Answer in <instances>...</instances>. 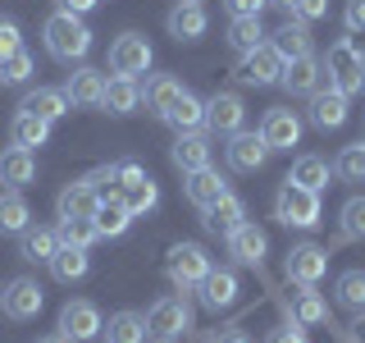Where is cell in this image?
Listing matches in <instances>:
<instances>
[{
	"label": "cell",
	"mask_w": 365,
	"mask_h": 343,
	"mask_svg": "<svg viewBox=\"0 0 365 343\" xmlns=\"http://www.w3.org/2000/svg\"><path fill=\"white\" fill-rule=\"evenodd\" d=\"M269 46L283 55V60H297V55H311V23H302V19H288V23H279V32L269 37Z\"/></svg>",
	"instance_id": "cell-29"
},
{
	"label": "cell",
	"mask_w": 365,
	"mask_h": 343,
	"mask_svg": "<svg viewBox=\"0 0 365 343\" xmlns=\"http://www.w3.org/2000/svg\"><path fill=\"white\" fill-rule=\"evenodd\" d=\"M165 28H169V37H174V41H201L205 28H210V14H205L201 0H178V5L169 9Z\"/></svg>",
	"instance_id": "cell-19"
},
{
	"label": "cell",
	"mask_w": 365,
	"mask_h": 343,
	"mask_svg": "<svg viewBox=\"0 0 365 343\" xmlns=\"http://www.w3.org/2000/svg\"><path fill=\"white\" fill-rule=\"evenodd\" d=\"M41 41H46V55L60 64H83L87 51H91V28L78 14H64V9H55L51 19H46L41 28Z\"/></svg>",
	"instance_id": "cell-1"
},
{
	"label": "cell",
	"mask_w": 365,
	"mask_h": 343,
	"mask_svg": "<svg viewBox=\"0 0 365 343\" xmlns=\"http://www.w3.org/2000/svg\"><path fill=\"white\" fill-rule=\"evenodd\" d=\"M182 91V83L174 74H151L146 78V91H142V101H146V110L155 114V119H165V110L174 106V96Z\"/></svg>",
	"instance_id": "cell-35"
},
{
	"label": "cell",
	"mask_w": 365,
	"mask_h": 343,
	"mask_svg": "<svg viewBox=\"0 0 365 343\" xmlns=\"http://www.w3.org/2000/svg\"><path fill=\"white\" fill-rule=\"evenodd\" d=\"M169 160L182 169V174H192V169H205L210 165V133L197 129V133H178L174 146H169Z\"/></svg>",
	"instance_id": "cell-22"
},
{
	"label": "cell",
	"mask_w": 365,
	"mask_h": 343,
	"mask_svg": "<svg viewBox=\"0 0 365 343\" xmlns=\"http://www.w3.org/2000/svg\"><path fill=\"white\" fill-rule=\"evenodd\" d=\"M279 87L288 91V96H315V91L324 87V64H319L315 55H297V60L283 64Z\"/></svg>",
	"instance_id": "cell-18"
},
{
	"label": "cell",
	"mask_w": 365,
	"mask_h": 343,
	"mask_svg": "<svg viewBox=\"0 0 365 343\" xmlns=\"http://www.w3.org/2000/svg\"><path fill=\"white\" fill-rule=\"evenodd\" d=\"M224 41L233 55H251L256 46H265V28H260V19H228Z\"/></svg>",
	"instance_id": "cell-36"
},
{
	"label": "cell",
	"mask_w": 365,
	"mask_h": 343,
	"mask_svg": "<svg viewBox=\"0 0 365 343\" xmlns=\"http://www.w3.org/2000/svg\"><path fill=\"white\" fill-rule=\"evenodd\" d=\"M151 60H155V51L142 32H123V37H114V46H110V69L119 78H142L146 69H151Z\"/></svg>",
	"instance_id": "cell-7"
},
{
	"label": "cell",
	"mask_w": 365,
	"mask_h": 343,
	"mask_svg": "<svg viewBox=\"0 0 365 343\" xmlns=\"http://www.w3.org/2000/svg\"><path fill=\"white\" fill-rule=\"evenodd\" d=\"M265 343H306V334H302V325H297V320H283L279 329H269Z\"/></svg>",
	"instance_id": "cell-49"
},
{
	"label": "cell",
	"mask_w": 365,
	"mask_h": 343,
	"mask_svg": "<svg viewBox=\"0 0 365 343\" xmlns=\"http://www.w3.org/2000/svg\"><path fill=\"white\" fill-rule=\"evenodd\" d=\"M334 297L347 312H365V270H342L334 284Z\"/></svg>",
	"instance_id": "cell-41"
},
{
	"label": "cell",
	"mask_w": 365,
	"mask_h": 343,
	"mask_svg": "<svg viewBox=\"0 0 365 343\" xmlns=\"http://www.w3.org/2000/svg\"><path fill=\"white\" fill-rule=\"evenodd\" d=\"M101 202H106V197H101V188L83 174V179L64 183V192H60V202H55V211H60V220H91Z\"/></svg>",
	"instance_id": "cell-16"
},
{
	"label": "cell",
	"mask_w": 365,
	"mask_h": 343,
	"mask_svg": "<svg viewBox=\"0 0 365 343\" xmlns=\"http://www.w3.org/2000/svg\"><path fill=\"white\" fill-rule=\"evenodd\" d=\"M87 270H91V257H87V247H64L51 257V274L60 284H78V279H87Z\"/></svg>",
	"instance_id": "cell-34"
},
{
	"label": "cell",
	"mask_w": 365,
	"mask_h": 343,
	"mask_svg": "<svg viewBox=\"0 0 365 343\" xmlns=\"http://www.w3.org/2000/svg\"><path fill=\"white\" fill-rule=\"evenodd\" d=\"M32 179H37V156H32L28 146H5V151H0V183L23 192Z\"/></svg>",
	"instance_id": "cell-26"
},
{
	"label": "cell",
	"mask_w": 365,
	"mask_h": 343,
	"mask_svg": "<svg viewBox=\"0 0 365 343\" xmlns=\"http://www.w3.org/2000/svg\"><path fill=\"white\" fill-rule=\"evenodd\" d=\"M23 46V28L9 14H0V60H5V55H14Z\"/></svg>",
	"instance_id": "cell-45"
},
{
	"label": "cell",
	"mask_w": 365,
	"mask_h": 343,
	"mask_svg": "<svg viewBox=\"0 0 365 343\" xmlns=\"http://www.w3.org/2000/svg\"><path fill=\"white\" fill-rule=\"evenodd\" d=\"M283 55L274 51V46H256L251 55H237V64H233V74H237V83H247V87H274L283 78Z\"/></svg>",
	"instance_id": "cell-6"
},
{
	"label": "cell",
	"mask_w": 365,
	"mask_h": 343,
	"mask_svg": "<svg viewBox=\"0 0 365 343\" xmlns=\"http://www.w3.org/2000/svg\"><path fill=\"white\" fill-rule=\"evenodd\" d=\"M55 9H64V14H91V9H96V0H55Z\"/></svg>",
	"instance_id": "cell-52"
},
{
	"label": "cell",
	"mask_w": 365,
	"mask_h": 343,
	"mask_svg": "<svg viewBox=\"0 0 365 343\" xmlns=\"http://www.w3.org/2000/svg\"><path fill=\"white\" fill-rule=\"evenodd\" d=\"M0 293H5V289H0Z\"/></svg>",
	"instance_id": "cell-57"
},
{
	"label": "cell",
	"mask_w": 365,
	"mask_h": 343,
	"mask_svg": "<svg viewBox=\"0 0 365 343\" xmlns=\"http://www.w3.org/2000/svg\"><path fill=\"white\" fill-rule=\"evenodd\" d=\"M37 343H68L64 334H46V339H37Z\"/></svg>",
	"instance_id": "cell-56"
},
{
	"label": "cell",
	"mask_w": 365,
	"mask_h": 343,
	"mask_svg": "<svg viewBox=\"0 0 365 343\" xmlns=\"http://www.w3.org/2000/svg\"><path fill=\"white\" fill-rule=\"evenodd\" d=\"M91 224H96L101 238H123V234H128V224H133V211L119 197H106V202L96 206V215H91Z\"/></svg>",
	"instance_id": "cell-30"
},
{
	"label": "cell",
	"mask_w": 365,
	"mask_h": 343,
	"mask_svg": "<svg viewBox=\"0 0 365 343\" xmlns=\"http://www.w3.org/2000/svg\"><path fill=\"white\" fill-rule=\"evenodd\" d=\"M119 202L133 211V220L137 215H151L155 206H160V183L146 174V179H137V183H128V188H119Z\"/></svg>",
	"instance_id": "cell-38"
},
{
	"label": "cell",
	"mask_w": 365,
	"mask_h": 343,
	"mask_svg": "<svg viewBox=\"0 0 365 343\" xmlns=\"http://www.w3.org/2000/svg\"><path fill=\"white\" fill-rule=\"evenodd\" d=\"M265 5H269V0H224V9L233 19H260V14H265Z\"/></svg>",
	"instance_id": "cell-48"
},
{
	"label": "cell",
	"mask_w": 365,
	"mask_h": 343,
	"mask_svg": "<svg viewBox=\"0 0 365 343\" xmlns=\"http://www.w3.org/2000/svg\"><path fill=\"white\" fill-rule=\"evenodd\" d=\"M9 142H14V146H28V151H32V146H46V142H51V124H46V119H37V114H14V124H9Z\"/></svg>",
	"instance_id": "cell-39"
},
{
	"label": "cell",
	"mask_w": 365,
	"mask_h": 343,
	"mask_svg": "<svg viewBox=\"0 0 365 343\" xmlns=\"http://www.w3.org/2000/svg\"><path fill=\"white\" fill-rule=\"evenodd\" d=\"M101 329H106V320H101L96 302H87V297H73V302L60 307V334H64L68 343H87V339H96Z\"/></svg>",
	"instance_id": "cell-10"
},
{
	"label": "cell",
	"mask_w": 365,
	"mask_h": 343,
	"mask_svg": "<svg viewBox=\"0 0 365 343\" xmlns=\"http://www.w3.org/2000/svg\"><path fill=\"white\" fill-rule=\"evenodd\" d=\"M361 55H365V51H361Z\"/></svg>",
	"instance_id": "cell-59"
},
{
	"label": "cell",
	"mask_w": 365,
	"mask_h": 343,
	"mask_svg": "<svg viewBox=\"0 0 365 343\" xmlns=\"http://www.w3.org/2000/svg\"><path fill=\"white\" fill-rule=\"evenodd\" d=\"M260 137H265L269 151H292V146L302 142V114H297L292 106L265 110V119H260Z\"/></svg>",
	"instance_id": "cell-12"
},
{
	"label": "cell",
	"mask_w": 365,
	"mask_h": 343,
	"mask_svg": "<svg viewBox=\"0 0 365 343\" xmlns=\"http://www.w3.org/2000/svg\"><path fill=\"white\" fill-rule=\"evenodd\" d=\"M288 179L302 183V188H311V192H324L329 179H334V165H329L324 156H297L292 169H288Z\"/></svg>",
	"instance_id": "cell-31"
},
{
	"label": "cell",
	"mask_w": 365,
	"mask_h": 343,
	"mask_svg": "<svg viewBox=\"0 0 365 343\" xmlns=\"http://www.w3.org/2000/svg\"><path fill=\"white\" fill-rule=\"evenodd\" d=\"M334 174H338L342 183H365V146H361V142H351V146H342V151H338Z\"/></svg>",
	"instance_id": "cell-43"
},
{
	"label": "cell",
	"mask_w": 365,
	"mask_h": 343,
	"mask_svg": "<svg viewBox=\"0 0 365 343\" xmlns=\"http://www.w3.org/2000/svg\"><path fill=\"white\" fill-rule=\"evenodd\" d=\"M137 106H142V87H137V78H119V74H114L110 83H106V101H101V110L133 114Z\"/></svg>",
	"instance_id": "cell-32"
},
{
	"label": "cell",
	"mask_w": 365,
	"mask_h": 343,
	"mask_svg": "<svg viewBox=\"0 0 365 343\" xmlns=\"http://www.w3.org/2000/svg\"><path fill=\"white\" fill-rule=\"evenodd\" d=\"M55 229H60V243H64V247H91V243L101 238L91 220H60Z\"/></svg>",
	"instance_id": "cell-44"
},
{
	"label": "cell",
	"mask_w": 365,
	"mask_h": 343,
	"mask_svg": "<svg viewBox=\"0 0 365 343\" xmlns=\"http://www.w3.org/2000/svg\"><path fill=\"white\" fill-rule=\"evenodd\" d=\"M361 238H365V192L347 197L338 211V243H361Z\"/></svg>",
	"instance_id": "cell-40"
},
{
	"label": "cell",
	"mask_w": 365,
	"mask_h": 343,
	"mask_svg": "<svg viewBox=\"0 0 365 343\" xmlns=\"http://www.w3.org/2000/svg\"><path fill=\"white\" fill-rule=\"evenodd\" d=\"M60 252V229H46V224H28L19 234V257L32 261V266H51V257Z\"/></svg>",
	"instance_id": "cell-23"
},
{
	"label": "cell",
	"mask_w": 365,
	"mask_h": 343,
	"mask_svg": "<svg viewBox=\"0 0 365 343\" xmlns=\"http://www.w3.org/2000/svg\"><path fill=\"white\" fill-rule=\"evenodd\" d=\"M324 270H329V247H319V243H297V247H288V257H283L288 284H319Z\"/></svg>",
	"instance_id": "cell-9"
},
{
	"label": "cell",
	"mask_w": 365,
	"mask_h": 343,
	"mask_svg": "<svg viewBox=\"0 0 365 343\" xmlns=\"http://www.w3.org/2000/svg\"><path fill=\"white\" fill-rule=\"evenodd\" d=\"M342 23H347V32H365V0H347Z\"/></svg>",
	"instance_id": "cell-50"
},
{
	"label": "cell",
	"mask_w": 365,
	"mask_h": 343,
	"mask_svg": "<svg viewBox=\"0 0 365 343\" xmlns=\"http://www.w3.org/2000/svg\"><path fill=\"white\" fill-rule=\"evenodd\" d=\"M32 69H37V64H32L28 46H19L14 55H5V60H0V83H5V87H23L32 78Z\"/></svg>",
	"instance_id": "cell-42"
},
{
	"label": "cell",
	"mask_w": 365,
	"mask_h": 343,
	"mask_svg": "<svg viewBox=\"0 0 365 343\" xmlns=\"http://www.w3.org/2000/svg\"><path fill=\"white\" fill-rule=\"evenodd\" d=\"M192 329V307H187V293H165L151 302L146 312V334L155 343H174Z\"/></svg>",
	"instance_id": "cell-4"
},
{
	"label": "cell",
	"mask_w": 365,
	"mask_h": 343,
	"mask_svg": "<svg viewBox=\"0 0 365 343\" xmlns=\"http://www.w3.org/2000/svg\"><path fill=\"white\" fill-rule=\"evenodd\" d=\"M274 220L279 224H288V229H319L324 224V211H319V192L311 188H302V183H292V179H283V188L274 192Z\"/></svg>",
	"instance_id": "cell-3"
},
{
	"label": "cell",
	"mask_w": 365,
	"mask_h": 343,
	"mask_svg": "<svg viewBox=\"0 0 365 343\" xmlns=\"http://www.w3.org/2000/svg\"><path fill=\"white\" fill-rule=\"evenodd\" d=\"M205 229H210V234H233V229L237 224H242L247 220V206H242V197H233V192H224V197L220 202H215V206H205Z\"/></svg>",
	"instance_id": "cell-28"
},
{
	"label": "cell",
	"mask_w": 365,
	"mask_h": 343,
	"mask_svg": "<svg viewBox=\"0 0 365 343\" xmlns=\"http://www.w3.org/2000/svg\"><path fill=\"white\" fill-rule=\"evenodd\" d=\"M165 274H169V284H174L178 293H197L201 279L210 274V252H205L201 243H178V247H169Z\"/></svg>",
	"instance_id": "cell-5"
},
{
	"label": "cell",
	"mask_w": 365,
	"mask_h": 343,
	"mask_svg": "<svg viewBox=\"0 0 365 343\" xmlns=\"http://www.w3.org/2000/svg\"><path fill=\"white\" fill-rule=\"evenodd\" d=\"M182 192H187V202L197 206V211H205V206H215V202L228 192V179H224L215 165H205V169H192V174H187Z\"/></svg>",
	"instance_id": "cell-24"
},
{
	"label": "cell",
	"mask_w": 365,
	"mask_h": 343,
	"mask_svg": "<svg viewBox=\"0 0 365 343\" xmlns=\"http://www.w3.org/2000/svg\"><path fill=\"white\" fill-rule=\"evenodd\" d=\"M201 302L210 307V312H228V307L237 302V293H242V284H237V270L228 266H210V274L201 279Z\"/></svg>",
	"instance_id": "cell-20"
},
{
	"label": "cell",
	"mask_w": 365,
	"mask_h": 343,
	"mask_svg": "<svg viewBox=\"0 0 365 343\" xmlns=\"http://www.w3.org/2000/svg\"><path fill=\"white\" fill-rule=\"evenodd\" d=\"M32 224V206L28 197H23L19 188H9V192H0V234H23V229Z\"/></svg>",
	"instance_id": "cell-33"
},
{
	"label": "cell",
	"mask_w": 365,
	"mask_h": 343,
	"mask_svg": "<svg viewBox=\"0 0 365 343\" xmlns=\"http://www.w3.org/2000/svg\"><path fill=\"white\" fill-rule=\"evenodd\" d=\"M41 302H46L41 284H37V279H28V274L9 279V284H5V293H0V312H5L9 320H32V316L41 312Z\"/></svg>",
	"instance_id": "cell-15"
},
{
	"label": "cell",
	"mask_w": 365,
	"mask_h": 343,
	"mask_svg": "<svg viewBox=\"0 0 365 343\" xmlns=\"http://www.w3.org/2000/svg\"><path fill=\"white\" fill-rule=\"evenodd\" d=\"M274 151L265 146V137L260 133H233L228 137V146H224V160H228V169H233V174H256L260 165H265Z\"/></svg>",
	"instance_id": "cell-14"
},
{
	"label": "cell",
	"mask_w": 365,
	"mask_h": 343,
	"mask_svg": "<svg viewBox=\"0 0 365 343\" xmlns=\"http://www.w3.org/2000/svg\"><path fill=\"white\" fill-rule=\"evenodd\" d=\"M361 146H365V142H361Z\"/></svg>",
	"instance_id": "cell-58"
},
{
	"label": "cell",
	"mask_w": 365,
	"mask_h": 343,
	"mask_svg": "<svg viewBox=\"0 0 365 343\" xmlns=\"http://www.w3.org/2000/svg\"><path fill=\"white\" fill-rule=\"evenodd\" d=\"M269 5H279V9H288V14H292V5H297V0H269Z\"/></svg>",
	"instance_id": "cell-55"
},
{
	"label": "cell",
	"mask_w": 365,
	"mask_h": 343,
	"mask_svg": "<svg viewBox=\"0 0 365 343\" xmlns=\"http://www.w3.org/2000/svg\"><path fill=\"white\" fill-rule=\"evenodd\" d=\"M242 124H247V106H242L237 91H215L205 101V133L233 137V133H242Z\"/></svg>",
	"instance_id": "cell-8"
},
{
	"label": "cell",
	"mask_w": 365,
	"mask_h": 343,
	"mask_svg": "<svg viewBox=\"0 0 365 343\" xmlns=\"http://www.w3.org/2000/svg\"><path fill=\"white\" fill-rule=\"evenodd\" d=\"M319 64H324V83L338 87L342 96L365 91V55L356 51V41H351V37H334Z\"/></svg>",
	"instance_id": "cell-2"
},
{
	"label": "cell",
	"mask_w": 365,
	"mask_h": 343,
	"mask_svg": "<svg viewBox=\"0 0 365 343\" xmlns=\"http://www.w3.org/2000/svg\"><path fill=\"white\" fill-rule=\"evenodd\" d=\"M324 325H334V320H324ZM334 329H338V325H334ZM338 339H342V343H356V339L347 334V329H338Z\"/></svg>",
	"instance_id": "cell-54"
},
{
	"label": "cell",
	"mask_w": 365,
	"mask_h": 343,
	"mask_svg": "<svg viewBox=\"0 0 365 343\" xmlns=\"http://www.w3.org/2000/svg\"><path fill=\"white\" fill-rule=\"evenodd\" d=\"M165 124H169V129H178V133H197V129H205V101L197 96V91L182 87L178 96H174V106L165 110Z\"/></svg>",
	"instance_id": "cell-27"
},
{
	"label": "cell",
	"mask_w": 365,
	"mask_h": 343,
	"mask_svg": "<svg viewBox=\"0 0 365 343\" xmlns=\"http://www.w3.org/2000/svg\"><path fill=\"white\" fill-rule=\"evenodd\" d=\"M274 302H279L283 312H288V320H297V325H324L329 320V302L315 293V284H297L292 297L274 293Z\"/></svg>",
	"instance_id": "cell-17"
},
{
	"label": "cell",
	"mask_w": 365,
	"mask_h": 343,
	"mask_svg": "<svg viewBox=\"0 0 365 343\" xmlns=\"http://www.w3.org/2000/svg\"><path fill=\"white\" fill-rule=\"evenodd\" d=\"M19 110L23 114H37V119H46V124H55V119H64L73 106H68L64 87H32L28 96L19 101Z\"/></svg>",
	"instance_id": "cell-25"
},
{
	"label": "cell",
	"mask_w": 365,
	"mask_h": 343,
	"mask_svg": "<svg viewBox=\"0 0 365 343\" xmlns=\"http://www.w3.org/2000/svg\"><path fill=\"white\" fill-rule=\"evenodd\" d=\"M106 83H110V78L101 74V69L78 64L73 74L64 78V96H68V106H78V110H101V101H106Z\"/></svg>",
	"instance_id": "cell-13"
},
{
	"label": "cell",
	"mask_w": 365,
	"mask_h": 343,
	"mask_svg": "<svg viewBox=\"0 0 365 343\" xmlns=\"http://www.w3.org/2000/svg\"><path fill=\"white\" fill-rule=\"evenodd\" d=\"M205 343H251L247 339V329H237V325H224V329H215Z\"/></svg>",
	"instance_id": "cell-51"
},
{
	"label": "cell",
	"mask_w": 365,
	"mask_h": 343,
	"mask_svg": "<svg viewBox=\"0 0 365 343\" xmlns=\"http://www.w3.org/2000/svg\"><path fill=\"white\" fill-rule=\"evenodd\" d=\"M101 339H106V343H146V316H137V312H114L110 325L101 329Z\"/></svg>",
	"instance_id": "cell-37"
},
{
	"label": "cell",
	"mask_w": 365,
	"mask_h": 343,
	"mask_svg": "<svg viewBox=\"0 0 365 343\" xmlns=\"http://www.w3.org/2000/svg\"><path fill=\"white\" fill-rule=\"evenodd\" d=\"M347 101H351V96H342L338 87H319L315 96H311V110H306V119H311L319 133L342 129V124H347Z\"/></svg>",
	"instance_id": "cell-21"
},
{
	"label": "cell",
	"mask_w": 365,
	"mask_h": 343,
	"mask_svg": "<svg viewBox=\"0 0 365 343\" xmlns=\"http://www.w3.org/2000/svg\"><path fill=\"white\" fill-rule=\"evenodd\" d=\"M224 247H228V257H233V266L260 270V266H265V252H269V238H265V229H260V224L242 220L233 234L224 238Z\"/></svg>",
	"instance_id": "cell-11"
},
{
	"label": "cell",
	"mask_w": 365,
	"mask_h": 343,
	"mask_svg": "<svg viewBox=\"0 0 365 343\" xmlns=\"http://www.w3.org/2000/svg\"><path fill=\"white\" fill-rule=\"evenodd\" d=\"M110 174H114V188H128V183L146 179V169L137 165V160H114V165H110Z\"/></svg>",
	"instance_id": "cell-46"
},
{
	"label": "cell",
	"mask_w": 365,
	"mask_h": 343,
	"mask_svg": "<svg viewBox=\"0 0 365 343\" xmlns=\"http://www.w3.org/2000/svg\"><path fill=\"white\" fill-rule=\"evenodd\" d=\"M347 334L356 339V343H365V312H356V320H351V325H347Z\"/></svg>",
	"instance_id": "cell-53"
},
{
	"label": "cell",
	"mask_w": 365,
	"mask_h": 343,
	"mask_svg": "<svg viewBox=\"0 0 365 343\" xmlns=\"http://www.w3.org/2000/svg\"><path fill=\"white\" fill-rule=\"evenodd\" d=\"M329 14V0H297L292 5V14L288 19H302V23H315V19H324Z\"/></svg>",
	"instance_id": "cell-47"
}]
</instances>
